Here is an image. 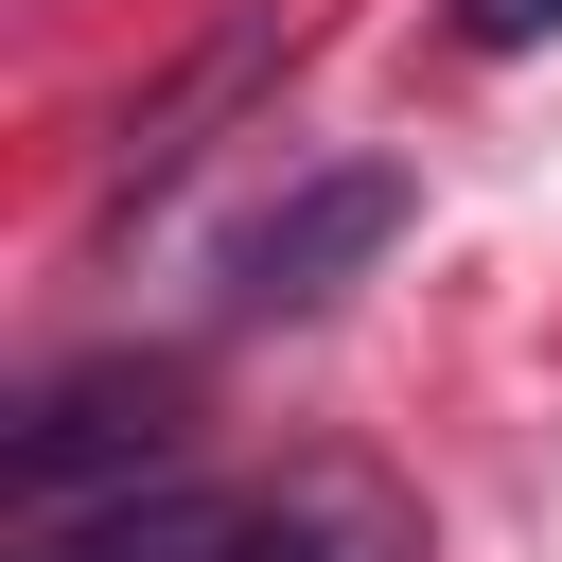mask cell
Listing matches in <instances>:
<instances>
[{
	"label": "cell",
	"mask_w": 562,
	"mask_h": 562,
	"mask_svg": "<svg viewBox=\"0 0 562 562\" xmlns=\"http://www.w3.org/2000/svg\"><path fill=\"white\" fill-rule=\"evenodd\" d=\"M263 53H281V18H228L211 53H176V70H158V105H123V140H105V193H158V176H176L246 88H263Z\"/></svg>",
	"instance_id": "obj_4"
},
{
	"label": "cell",
	"mask_w": 562,
	"mask_h": 562,
	"mask_svg": "<svg viewBox=\"0 0 562 562\" xmlns=\"http://www.w3.org/2000/svg\"><path fill=\"white\" fill-rule=\"evenodd\" d=\"M176 439H193V369H176V351H88V369L18 386V422H0V492L53 527V509H105V492L176 474Z\"/></svg>",
	"instance_id": "obj_1"
},
{
	"label": "cell",
	"mask_w": 562,
	"mask_h": 562,
	"mask_svg": "<svg viewBox=\"0 0 562 562\" xmlns=\"http://www.w3.org/2000/svg\"><path fill=\"white\" fill-rule=\"evenodd\" d=\"M246 562H404V509L351 492V474H316V492H281V509L246 527Z\"/></svg>",
	"instance_id": "obj_5"
},
{
	"label": "cell",
	"mask_w": 562,
	"mask_h": 562,
	"mask_svg": "<svg viewBox=\"0 0 562 562\" xmlns=\"http://www.w3.org/2000/svg\"><path fill=\"white\" fill-rule=\"evenodd\" d=\"M457 35H474V53H544V35H562V0H457Z\"/></svg>",
	"instance_id": "obj_6"
},
{
	"label": "cell",
	"mask_w": 562,
	"mask_h": 562,
	"mask_svg": "<svg viewBox=\"0 0 562 562\" xmlns=\"http://www.w3.org/2000/svg\"><path fill=\"white\" fill-rule=\"evenodd\" d=\"M386 246H404V176H386V158L299 176V193H281V211L228 246V316H316V299H351Z\"/></svg>",
	"instance_id": "obj_2"
},
{
	"label": "cell",
	"mask_w": 562,
	"mask_h": 562,
	"mask_svg": "<svg viewBox=\"0 0 562 562\" xmlns=\"http://www.w3.org/2000/svg\"><path fill=\"white\" fill-rule=\"evenodd\" d=\"M246 492H193V474H140V492H105V509H53L18 562H246Z\"/></svg>",
	"instance_id": "obj_3"
}]
</instances>
